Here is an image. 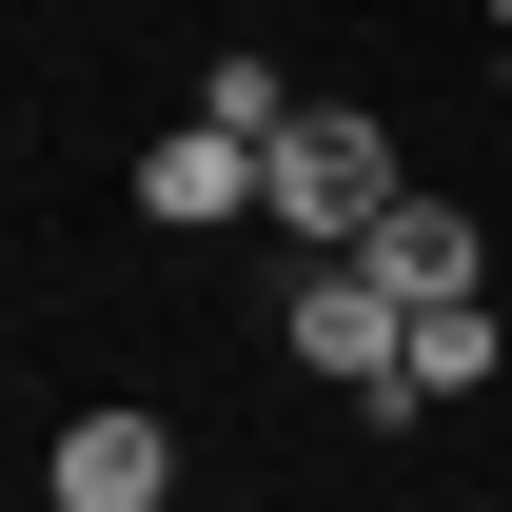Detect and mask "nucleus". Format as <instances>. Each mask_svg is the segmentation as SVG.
Here are the masks:
<instances>
[{
	"label": "nucleus",
	"mask_w": 512,
	"mask_h": 512,
	"mask_svg": "<svg viewBox=\"0 0 512 512\" xmlns=\"http://www.w3.org/2000/svg\"><path fill=\"white\" fill-rule=\"evenodd\" d=\"M276 335H296V375H335L355 414H414V296H394L375 256H316Z\"/></svg>",
	"instance_id": "obj_1"
},
{
	"label": "nucleus",
	"mask_w": 512,
	"mask_h": 512,
	"mask_svg": "<svg viewBox=\"0 0 512 512\" xmlns=\"http://www.w3.org/2000/svg\"><path fill=\"white\" fill-rule=\"evenodd\" d=\"M394 197H414V178H394V138H375V99H316V119L276 138V217H296L316 256H355V237L394 217Z\"/></svg>",
	"instance_id": "obj_2"
},
{
	"label": "nucleus",
	"mask_w": 512,
	"mask_h": 512,
	"mask_svg": "<svg viewBox=\"0 0 512 512\" xmlns=\"http://www.w3.org/2000/svg\"><path fill=\"white\" fill-rule=\"evenodd\" d=\"M197 119H217V138H256V158H276V138L316 119V99H296V79H276V60H217V79H197Z\"/></svg>",
	"instance_id": "obj_6"
},
{
	"label": "nucleus",
	"mask_w": 512,
	"mask_h": 512,
	"mask_svg": "<svg viewBox=\"0 0 512 512\" xmlns=\"http://www.w3.org/2000/svg\"><path fill=\"white\" fill-rule=\"evenodd\" d=\"M473 375H493V296H434V316H414V414L473 394Z\"/></svg>",
	"instance_id": "obj_7"
},
{
	"label": "nucleus",
	"mask_w": 512,
	"mask_h": 512,
	"mask_svg": "<svg viewBox=\"0 0 512 512\" xmlns=\"http://www.w3.org/2000/svg\"><path fill=\"white\" fill-rule=\"evenodd\" d=\"M60 512H178V434L158 414H79L60 434Z\"/></svg>",
	"instance_id": "obj_4"
},
{
	"label": "nucleus",
	"mask_w": 512,
	"mask_h": 512,
	"mask_svg": "<svg viewBox=\"0 0 512 512\" xmlns=\"http://www.w3.org/2000/svg\"><path fill=\"white\" fill-rule=\"evenodd\" d=\"M493 40H512V0H493Z\"/></svg>",
	"instance_id": "obj_8"
},
{
	"label": "nucleus",
	"mask_w": 512,
	"mask_h": 512,
	"mask_svg": "<svg viewBox=\"0 0 512 512\" xmlns=\"http://www.w3.org/2000/svg\"><path fill=\"white\" fill-rule=\"evenodd\" d=\"M355 256H375V276H394V296H414V316H434V296H473V256H493V237H473L453 197H394V217H375V237H355Z\"/></svg>",
	"instance_id": "obj_5"
},
{
	"label": "nucleus",
	"mask_w": 512,
	"mask_h": 512,
	"mask_svg": "<svg viewBox=\"0 0 512 512\" xmlns=\"http://www.w3.org/2000/svg\"><path fill=\"white\" fill-rule=\"evenodd\" d=\"M138 217H158V237H217V217H276V158H256V138H158V158H138Z\"/></svg>",
	"instance_id": "obj_3"
}]
</instances>
